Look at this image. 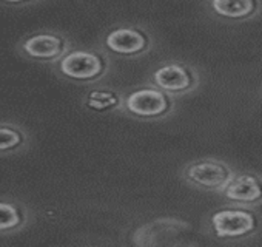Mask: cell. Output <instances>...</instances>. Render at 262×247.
<instances>
[{"label":"cell","instance_id":"6da1fadb","mask_svg":"<svg viewBox=\"0 0 262 247\" xmlns=\"http://www.w3.org/2000/svg\"><path fill=\"white\" fill-rule=\"evenodd\" d=\"M53 68L65 80L79 85H91L106 77L111 70V59L100 45L71 47Z\"/></svg>","mask_w":262,"mask_h":247},{"label":"cell","instance_id":"7a4b0ae2","mask_svg":"<svg viewBox=\"0 0 262 247\" xmlns=\"http://www.w3.org/2000/svg\"><path fill=\"white\" fill-rule=\"evenodd\" d=\"M173 110V97L158 87L139 85L123 94L122 113L138 120H156L167 117Z\"/></svg>","mask_w":262,"mask_h":247},{"label":"cell","instance_id":"3957f363","mask_svg":"<svg viewBox=\"0 0 262 247\" xmlns=\"http://www.w3.org/2000/svg\"><path fill=\"white\" fill-rule=\"evenodd\" d=\"M71 47V40L63 33L36 31L17 42L16 53L28 62L53 67Z\"/></svg>","mask_w":262,"mask_h":247},{"label":"cell","instance_id":"277c9868","mask_svg":"<svg viewBox=\"0 0 262 247\" xmlns=\"http://www.w3.org/2000/svg\"><path fill=\"white\" fill-rule=\"evenodd\" d=\"M100 47L119 57H141L151 51L153 39L139 25L120 24L113 27L100 40Z\"/></svg>","mask_w":262,"mask_h":247},{"label":"cell","instance_id":"5b68a950","mask_svg":"<svg viewBox=\"0 0 262 247\" xmlns=\"http://www.w3.org/2000/svg\"><path fill=\"white\" fill-rule=\"evenodd\" d=\"M150 84L170 96H178L193 90L196 77L185 65L179 62H167L150 74Z\"/></svg>","mask_w":262,"mask_h":247},{"label":"cell","instance_id":"8992f818","mask_svg":"<svg viewBox=\"0 0 262 247\" xmlns=\"http://www.w3.org/2000/svg\"><path fill=\"white\" fill-rule=\"evenodd\" d=\"M182 176L190 184L201 187V189H210V190L221 189L227 186V182L231 179L230 170L222 162H217L213 159H201V161H194L188 164L184 169Z\"/></svg>","mask_w":262,"mask_h":247},{"label":"cell","instance_id":"52a82bcc","mask_svg":"<svg viewBox=\"0 0 262 247\" xmlns=\"http://www.w3.org/2000/svg\"><path fill=\"white\" fill-rule=\"evenodd\" d=\"M33 222V210L28 204L11 195H0V236H11Z\"/></svg>","mask_w":262,"mask_h":247},{"label":"cell","instance_id":"ba28073f","mask_svg":"<svg viewBox=\"0 0 262 247\" xmlns=\"http://www.w3.org/2000/svg\"><path fill=\"white\" fill-rule=\"evenodd\" d=\"M211 227L219 238H236L254 229V216L244 210L225 209L211 216Z\"/></svg>","mask_w":262,"mask_h":247},{"label":"cell","instance_id":"9c48e42d","mask_svg":"<svg viewBox=\"0 0 262 247\" xmlns=\"http://www.w3.org/2000/svg\"><path fill=\"white\" fill-rule=\"evenodd\" d=\"M31 133L14 120H0V156H13L28 152Z\"/></svg>","mask_w":262,"mask_h":247},{"label":"cell","instance_id":"30bf717a","mask_svg":"<svg viewBox=\"0 0 262 247\" xmlns=\"http://www.w3.org/2000/svg\"><path fill=\"white\" fill-rule=\"evenodd\" d=\"M225 196L230 201L254 202L262 198V186L253 175H241L227 182Z\"/></svg>","mask_w":262,"mask_h":247},{"label":"cell","instance_id":"8fae6325","mask_svg":"<svg viewBox=\"0 0 262 247\" xmlns=\"http://www.w3.org/2000/svg\"><path fill=\"white\" fill-rule=\"evenodd\" d=\"M122 100H123V94H120L116 90L93 88L83 96L82 104L90 111L110 113V111H122Z\"/></svg>","mask_w":262,"mask_h":247},{"label":"cell","instance_id":"7c38bea8","mask_svg":"<svg viewBox=\"0 0 262 247\" xmlns=\"http://www.w3.org/2000/svg\"><path fill=\"white\" fill-rule=\"evenodd\" d=\"M211 8L224 17H247L254 10L253 0H211Z\"/></svg>","mask_w":262,"mask_h":247},{"label":"cell","instance_id":"4fadbf2b","mask_svg":"<svg viewBox=\"0 0 262 247\" xmlns=\"http://www.w3.org/2000/svg\"><path fill=\"white\" fill-rule=\"evenodd\" d=\"M37 2H40V0H0V4L8 5V7H25V5H33Z\"/></svg>","mask_w":262,"mask_h":247}]
</instances>
